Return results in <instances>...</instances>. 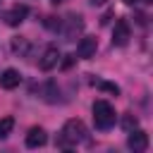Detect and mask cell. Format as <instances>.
<instances>
[{
	"label": "cell",
	"mask_w": 153,
	"mask_h": 153,
	"mask_svg": "<svg viewBox=\"0 0 153 153\" xmlns=\"http://www.w3.org/2000/svg\"><path fill=\"white\" fill-rule=\"evenodd\" d=\"M86 139V124L81 120H67L62 131H60V139H57V146L62 148H69V146H76Z\"/></svg>",
	"instance_id": "cell-1"
},
{
	"label": "cell",
	"mask_w": 153,
	"mask_h": 153,
	"mask_svg": "<svg viewBox=\"0 0 153 153\" xmlns=\"http://www.w3.org/2000/svg\"><path fill=\"white\" fill-rule=\"evenodd\" d=\"M115 120H117V115H115V108L108 103V100H96L93 103V122H96V127L98 129H110L112 124H115Z\"/></svg>",
	"instance_id": "cell-2"
},
{
	"label": "cell",
	"mask_w": 153,
	"mask_h": 153,
	"mask_svg": "<svg viewBox=\"0 0 153 153\" xmlns=\"http://www.w3.org/2000/svg\"><path fill=\"white\" fill-rule=\"evenodd\" d=\"M127 146L134 151V153H143L148 148V134L141 131V129H131L129 131V139H127Z\"/></svg>",
	"instance_id": "cell-3"
},
{
	"label": "cell",
	"mask_w": 153,
	"mask_h": 153,
	"mask_svg": "<svg viewBox=\"0 0 153 153\" xmlns=\"http://www.w3.org/2000/svg\"><path fill=\"white\" fill-rule=\"evenodd\" d=\"M81 31H84V19H81V14H69V17H67V29L62 31L65 41H74Z\"/></svg>",
	"instance_id": "cell-4"
},
{
	"label": "cell",
	"mask_w": 153,
	"mask_h": 153,
	"mask_svg": "<svg viewBox=\"0 0 153 153\" xmlns=\"http://www.w3.org/2000/svg\"><path fill=\"white\" fill-rule=\"evenodd\" d=\"M129 38H131V31H129L127 19H117L115 22V31H112V45H127Z\"/></svg>",
	"instance_id": "cell-5"
},
{
	"label": "cell",
	"mask_w": 153,
	"mask_h": 153,
	"mask_svg": "<svg viewBox=\"0 0 153 153\" xmlns=\"http://www.w3.org/2000/svg\"><path fill=\"white\" fill-rule=\"evenodd\" d=\"M96 50H98V38H96V36H84V38L79 41V45H76V55H79L81 60L93 57Z\"/></svg>",
	"instance_id": "cell-6"
},
{
	"label": "cell",
	"mask_w": 153,
	"mask_h": 153,
	"mask_svg": "<svg viewBox=\"0 0 153 153\" xmlns=\"http://www.w3.org/2000/svg\"><path fill=\"white\" fill-rule=\"evenodd\" d=\"M60 50L55 48V45H50V48H45V53H43V57L38 60V67L43 69V72H50L53 67H57V62H60Z\"/></svg>",
	"instance_id": "cell-7"
},
{
	"label": "cell",
	"mask_w": 153,
	"mask_h": 153,
	"mask_svg": "<svg viewBox=\"0 0 153 153\" xmlns=\"http://www.w3.org/2000/svg\"><path fill=\"white\" fill-rule=\"evenodd\" d=\"M45 141H48V134H45L43 127H31L29 129V134H26V148H41V146H45Z\"/></svg>",
	"instance_id": "cell-8"
},
{
	"label": "cell",
	"mask_w": 153,
	"mask_h": 153,
	"mask_svg": "<svg viewBox=\"0 0 153 153\" xmlns=\"http://www.w3.org/2000/svg\"><path fill=\"white\" fill-rule=\"evenodd\" d=\"M26 14H29L26 5H14L10 12H5V22H7L10 26H19V24L26 19Z\"/></svg>",
	"instance_id": "cell-9"
},
{
	"label": "cell",
	"mask_w": 153,
	"mask_h": 153,
	"mask_svg": "<svg viewBox=\"0 0 153 153\" xmlns=\"http://www.w3.org/2000/svg\"><path fill=\"white\" fill-rule=\"evenodd\" d=\"M19 84H22V74H19L17 69H5V72L0 74V86H2V88L12 91V88H17Z\"/></svg>",
	"instance_id": "cell-10"
},
{
	"label": "cell",
	"mask_w": 153,
	"mask_h": 153,
	"mask_svg": "<svg viewBox=\"0 0 153 153\" xmlns=\"http://www.w3.org/2000/svg\"><path fill=\"white\" fill-rule=\"evenodd\" d=\"M10 48H12V53H14V55L24 57V55L31 50V43H29V38H24V36H14V38H12V43H10Z\"/></svg>",
	"instance_id": "cell-11"
},
{
	"label": "cell",
	"mask_w": 153,
	"mask_h": 153,
	"mask_svg": "<svg viewBox=\"0 0 153 153\" xmlns=\"http://www.w3.org/2000/svg\"><path fill=\"white\" fill-rule=\"evenodd\" d=\"M12 127H14L12 117H0V139H7L10 131H12Z\"/></svg>",
	"instance_id": "cell-12"
},
{
	"label": "cell",
	"mask_w": 153,
	"mask_h": 153,
	"mask_svg": "<svg viewBox=\"0 0 153 153\" xmlns=\"http://www.w3.org/2000/svg\"><path fill=\"white\" fill-rule=\"evenodd\" d=\"M122 127H124V131H131V129H136V127H139V120H136L131 112H127V115L122 117Z\"/></svg>",
	"instance_id": "cell-13"
},
{
	"label": "cell",
	"mask_w": 153,
	"mask_h": 153,
	"mask_svg": "<svg viewBox=\"0 0 153 153\" xmlns=\"http://www.w3.org/2000/svg\"><path fill=\"white\" fill-rule=\"evenodd\" d=\"M45 26H48L50 31H60V29H62V22H60L57 17H48V19H45Z\"/></svg>",
	"instance_id": "cell-14"
},
{
	"label": "cell",
	"mask_w": 153,
	"mask_h": 153,
	"mask_svg": "<svg viewBox=\"0 0 153 153\" xmlns=\"http://www.w3.org/2000/svg\"><path fill=\"white\" fill-rule=\"evenodd\" d=\"M93 84H96L98 88H103V91H110V93H115V96L120 93V88H117L115 84H108V81H93Z\"/></svg>",
	"instance_id": "cell-15"
},
{
	"label": "cell",
	"mask_w": 153,
	"mask_h": 153,
	"mask_svg": "<svg viewBox=\"0 0 153 153\" xmlns=\"http://www.w3.org/2000/svg\"><path fill=\"white\" fill-rule=\"evenodd\" d=\"M55 96H57V88H55V84L50 81V84H48V96H45V100H50V103H55V100H57Z\"/></svg>",
	"instance_id": "cell-16"
},
{
	"label": "cell",
	"mask_w": 153,
	"mask_h": 153,
	"mask_svg": "<svg viewBox=\"0 0 153 153\" xmlns=\"http://www.w3.org/2000/svg\"><path fill=\"white\" fill-rule=\"evenodd\" d=\"M112 14H115V12H112V10H110V12H105V14H103V17H100V24H103V26H105V24H108V22H110V19H112Z\"/></svg>",
	"instance_id": "cell-17"
},
{
	"label": "cell",
	"mask_w": 153,
	"mask_h": 153,
	"mask_svg": "<svg viewBox=\"0 0 153 153\" xmlns=\"http://www.w3.org/2000/svg\"><path fill=\"white\" fill-rule=\"evenodd\" d=\"M88 2H91V5H93V7H96V5H105V2H108V0H88Z\"/></svg>",
	"instance_id": "cell-18"
},
{
	"label": "cell",
	"mask_w": 153,
	"mask_h": 153,
	"mask_svg": "<svg viewBox=\"0 0 153 153\" xmlns=\"http://www.w3.org/2000/svg\"><path fill=\"white\" fill-rule=\"evenodd\" d=\"M50 2H53V5H60V2H65V0H50Z\"/></svg>",
	"instance_id": "cell-19"
},
{
	"label": "cell",
	"mask_w": 153,
	"mask_h": 153,
	"mask_svg": "<svg viewBox=\"0 0 153 153\" xmlns=\"http://www.w3.org/2000/svg\"><path fill=\"white\" fill-rule=\"evenodd\" d=\"M134 2H136V0H124V5H134Z\"/></svg>",
	"instance_id": "cell-20"
},
{
	"label": "cell",
	"mask_w": 153,
	"mask_h": 153,
	"mask_svg": "<svg viewBox=\"0 0 153 153\" xmlns=\"http://www.w3.org/2000/svg\"><path fill=\"white\" fill-rule=\"evenodd\" d=\"M143 2H153V0H143Z\"/></svg>",
	"instance_id": "cell-21"
}]
</instances>
